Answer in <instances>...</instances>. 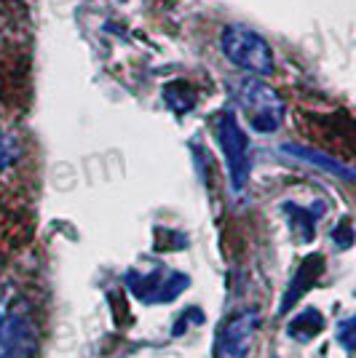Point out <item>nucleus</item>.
<instances>
[{
    "mask_svg": "<svg viewBox=\"0 0 356 358\" xmlns=\"http://www.w3.org/2000/svg\"><path fill=\"white\" fill-rule=\"evenodd\" d=\"M124 281L134 292V297L145 305H158V302H171L177 300L185 286L190 283L187 276L183 273H174V270H164V267H155L150 273H137L129 270L124 276Z\"/></svg>",
    "mask_w": 356,
    "mask_h": 358,
    "instance_id": "5",
    "label": "nucleus"
},
{
    "mask_svg": "<svg viewBox=\"0 0 356 358\" xmlns=\"http://www.w3.org/2000/svg\"><path fill=\"white\" fill-rule=\"evenodd\" d=\"M22 158V142L17 134L0 132V174L8 171L11 166H17Z\"/></svg>",
    "mask_w": 356,
    "mask_h": 358,
    "instance_id": "12",
    "label": "nucleus"
},
{
    "mask_svg": "<svg viewBox=\"0 0 356 358\" xmlns=\"http://www.w3.org/2000/svg\"><path fill=\"white\" fill-rule=\"evenodd\" d=\"M321 329H324V316L319 313L316 307H305V310L298 313L295 319L289 321V326H287L289 337L298 339V342L314 339L316 334H321Z\"/></svg>",
    "mask_w": 356,
    "mask_h": 358,
    "instance_id": "9",
    "label": "nucleus"
},
{
    "mask_svg": "<svg viewBox=\"0 0 356 358\" xmlns=\"http://www.w3.org/2000/svg\"><path fill=\"white\" fill-rule=\"evenodd\" d=\"M217 129V142L225 155V166H228V179H230V190L241 193L249 182L252 174V155H249V136L244 134L239 126V118L233 110H223L214 120Z\"/></svg>",
    "mask_w": 356,
    "mask_h": 358,
    "instance_id": "4",
    "label": "nucleus"
},
{
    "mask_svg": "<svg viewBox=\"0 0 356 358\" xmlns=\"http://www.w3.org/2000/svg\"><path fill=\"white\" fill-rule=\"evenodd\" d=\"M332 241H335L340 249H348V246L354 244V230H351V225H348L346 220L332 230Z\"/></svg>",
    "mask_w": 356,
    "mask_h": 358,
    "instance_id": "14",
    "label": "nucleus"
},
{
    "mask_svg": "<svg viewBox=\"0 0 356 358\" xmlns=\"http://www.w3.org/2000/svg\"><path fill=\"white\" fill-rule=\"evenodd\" d=\"M321 270H324V257L321 254H311V257H305L303 265L298 267V273H295V278L289 281L287 286V292H284V297H281V307L279 313H289L295 305L300 302V297L316 283V278L321 276Z\"/></svg>",
    "mask_w": 356,
    "mask_h": 358,
    "instance_id": "7",
    "label": "nucleus"
},
{
    "mask_svg": "<svg viewBox=\"0 0 356 358\" xmlns=\"http://www.w3.org/2000/svg\"><path fill=\"white\" fill-rule=\"evenodd\" d=\"M164 102H167L174 113H187V110L196 107V94H193V89L187 83H167Z\"/></svg>",
    "mask_w": 356,
    "mask_h": 358,
    "instance_id": "10",
    "label": "nucleus"
},
{
    "mask_svg": "<svg viewBox=\"0 0 356 358\" xmlns=\"http://www.w3.org/2000/svg\"><path fill=\"white\" fill-rule=\"evenodd\" d=\"M337 339H340L348 350H356V316L340 323V329H337Z\"/></svg>",
    "mask_w": 356,
    "mask_h": 358,
    "instance_id": "13",
    "label": "nucleus"
},
{
    "mask_svg": "<svg viewBox=\"0 0 356 358\" xmlns=\"http://www.w3.org/2000/svg\"><path fill=\"white\" fill-rule=\"evenodd\" d=\"M284 211H289L292 214V225L300 227V238L303 241H311L314 238V225H316V217H319V208H303V206H295V204H287Z\"/></svg>",
    "mask_w": 356,
    "mask_h": 358,
    "instance_id": "11",
    "label": "nucleus"
},
{
    "mask_svg": "<svg viewBox=\"0 0 356 358\" xmlns=\"http://www.w3.org/2000/svg\"><path fill=\"white\" fill-rule=\"evenodd\" d=\"M220 51L223 57L249 75L268 78L276 70V59L260 33H255L246 24H225L220 33Z\"/></svg>",
    "mask_w": 356,
    "mask_h": 358,
    "instance_id": "2",
    "label": "nucleus"
},
{
    "mask_svg": "<svg viewBox=\"0 0 356 358\" xmlns=\"http://www.w3.org/2000/svg\"><path fill=\"white\" fill-rule=\"evenodd\" d=\"M239 105L249 118V126L257 134H273L284 123L287 105L276 94V89H271L260 75H246L239 83Z\"/></svg>",
    "mask_w": 356,
    "mask_h": 358,
    "instance_id": "3",
    "label": "nucleus"
},
{
    "mask_svg": "<svg viewBox=\"0 0 356 358\" xmlns=\"http://www.w3.org/2000/svg\"><path fill=\"white\" fill-rule=\"evenodd\" d=\"M281 150L287 152V155H292V158H298V161H305V163L316 166V169L330 171V174H335V177H340V179L356 182V171L354 169H348L346 163H340V161L330 158V155H324V152L311 150V147H303V145H281Z\"/></svg>",
    "mask_w": 356,
    "mask_h": 358,
    "instance_id": "8",
    "label": "nucleus"
},
{
    "mask_svg": "<svg viewBox=\"0 0 356 358\" xmlns=\"http://www.w3.org/2000/svg\"><path fill=\"white\" fill-rule=\"evenodd\" d=\"M260 310L257 307H246L241 313H236L233 319L228 321L220 332L217 339V358H246L252 339L257 334L260 326Z\"/></svg>",
    "mask_w": 356,
    "mask_h": 358,
    "instance_id": "6",
    "label": "nucleus"
},
{
    "mask_svg": "<svg viewBox=\"0 0 356 358\" xmlns=\"http://www.w3.org/2000/svg\"><path fill=\"white\" fill-rule=\"evenodd\" d=\"M40 323L35 307L17 289L0 286V358H35Z\"/></svg>",
    "mask_w": 356,
    "mask_h": 358,
    "instance_id": "1",
    "label": "nucleus"
}]
</instances>
